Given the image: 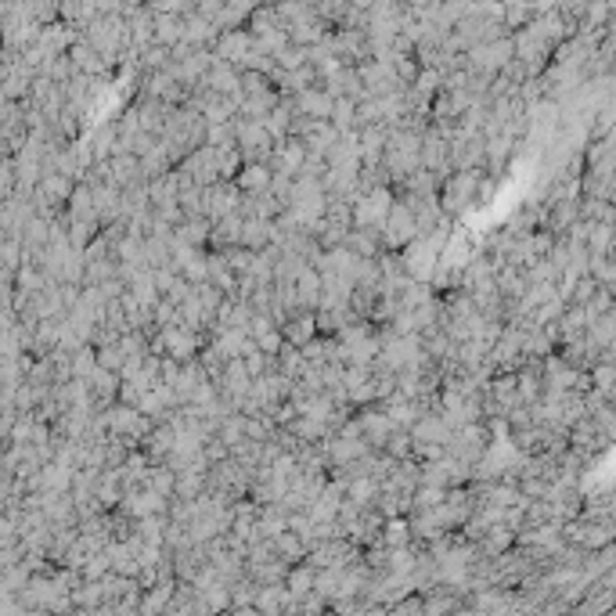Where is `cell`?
<instances>
[{
    "label": "cell",
    "mask_w": 616,
    "mask_h": 616,
    "mask_svg": "<svg viewBox=\"0 0 616 616\" xmlns=\"http://www.w3.org/2000/svg\"><path fill=\"white\" fill-rule=\"evenodd\" d=\"M263 184H270V173L263 166H249L245 173H238V188H245V191H260Z\"/></svg>",
    "instance_id": "cell-1"
}]
</instances>
